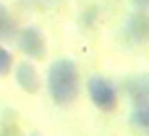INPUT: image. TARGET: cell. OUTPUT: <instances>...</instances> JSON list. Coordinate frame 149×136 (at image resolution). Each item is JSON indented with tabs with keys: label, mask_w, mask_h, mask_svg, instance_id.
<instances>
[{
	"label": "cell",
	"mask_w": 149,
	"mask_h": 136,
	"mask_svg": "<svg viewBox=\"0 0 149 136\" xmlns=\"http://www.w3.org/2000/svg\"><path fill=\"white\" fill-rule=\"evenodd\" d=\"M86 92H89V100L94 102L97 110L102 113H113L118 107V89L110 79L105 76H92L86 81Z\"/></svg>",
	"instance_id": "7a4b0ae2"
},
{
	"label": "cell",
	"mask_w": 149,
	"mask_h": 136,
	"mask_svg": "<svg viewBox=\"0 0 149 136\" xmlns=\"http://www.w3.org/2000/svg\"><path fill=\"white\" fill-rule=\"evenodd\" d=\"M147 134H149V131H147Z\"/></svg>",
	"instance_id": "30bf717a"
},
{
	"label": "cell",
	"mask_w": 149,
	"mask_h": 136,
	"mask_svg": "<svg viewBox=\"0 0 149 136\" xmlns=\"http://www.w3.org/2000/svg\"><path fill=\"white\" fill-rule=\"evenodd\" d=\"M16 45L18 50L29 58V60H42L47 55V39H45V31L34 24L29 26H21L18 34H16Z\"/></svg>",
	"instance_id": "3957f363"
},
{
	"label": "cell",
	"mask_w": 149,
	"mask_h": 136,
	"mask_svg": "<svg viewBox=\"0 0 149 136\" xmlns=\"http://www.w3.org/2000/svg\"><path fill=\"white\" fill-rule=\"evenodd\" d=\"M126 37H128L131 42H136V45L149 42V10L136 8V10L128 16V21H126Z\"/></svg>",
	"instance_id": "277c9868"
},
{
	"label": "cell",
	"mask_w": 149,
	"mask_h": 136,
	"mask_svg": "<svg viewBox=\"0 0 149 136\" xmlns=\"http://www.w3.org/2000/svg\"><path fill=\"white\" fill-rule=\"evenodd\" d=\"M16 34H18V21L10 13V8L0 3V42H10L16 39Z\"/></svg>",
	"instance_id": "8992f818"
},
{
	"label": "cell",
	"mask_w": 149,
	"mask_h": 136,
	"mask_svg": "<svg viewBox=\"0 0 149 136\" xmlns=\"http://www.w3.org/2000/svg\"><path fill=\"white\" fill-rule=\"evenodd\" d=\"M13 73H16V84H18L26 94H37V92H39L42 81H39V73H37V68H34V63H29V60L18 63V66H13Z\"/></svg>",
	"instance_id": "5b68a950"
},
{
	"label": "cell",
	"mask_w": 149,
	"mask_h": 136,
	"mask_svg": "<svg viewBox=\"0 0 149 136\" xmlns=\"http://www.w3.org/2000/svg\"><path fill=\"white\" fill-rule=\"evenodd\" d=\"M81 89V79H79V68L71 58H58L52 60V66L47 68V92L52 97L55 105L68 107L76 102Z\"/></svg>",
	"instance_id": "6da1fadb"
},
{
	"label": "cell",
	"mask_w": 149,
	"mask_h": 136,
	"mask_svg": "<svg viewBox=\"0 0 149 136\" xmlns=\"http://www.w3.org/2000/svg\"><path fill=\"white\" fill-rule=\"evenodd\" d=\"M13 66H16V63H13V55H10V50H8L5 45H0V76H8Z\"/></svg>",
	"instance_id": "ba28073f"
},
{
	"label": "cell",
	"mask_w": 149,
	"mask_h": 136,
	"mask_svg": "<svg viewBox=\"0 0 149 136\" xmlns=\"http://www.w3.org/2000/svg\"><path fill=\"white\" fill-rule=\"evenodd\" d=\"M136 8H144V10H149V0H131Z\"/></svg>",
	"instance_id": "9c48e42d"
},
{
	"label": "cell",
	"mask_w": 149,
	"mask_h": 136,
	"mask_svg": "<svg viewBox=\"0 0 149 136\" xmlns=\"http://www.w3.org/2000/svg\"><path fill=\"white\" fill-rule=\"evenodd\" d=\"M126 89H128L134 105H149V84H141V81L131 79V81L126 84Z\"/></svg>",
	"instance_id": "52a82bcc"
}]
</instances>
